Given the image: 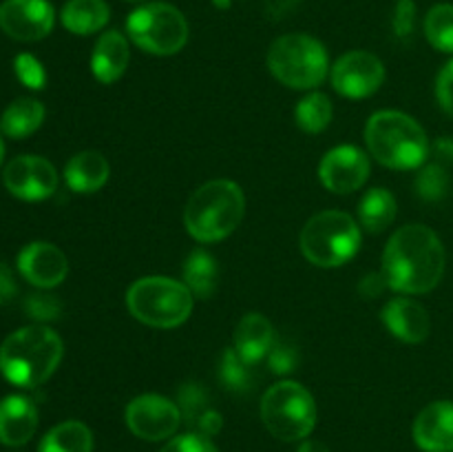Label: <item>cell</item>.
<instances>
[{
	"instance_id": "obj_1",
	"label": "cell",
	"mask_w": 453,
	"mask_h": 452,
	"mask_svg": "<svg viewBox=\"0 0 453 452\" xmlns=\"http://www.w3.org/2000/svg\"><path fill=\"white\" fill-rule=\"evenodd\" d=\"M445 260V246L429 226L407 224L389 238L380 273L392 291L423 295L438 286Z\"/></svg>"
},
{
	"instance_id": "obj_2",
	"label": "cell",
	"mask_w": 453,
	"mask_h": 452,
	"mask_svg": "<svg viewBox=\"0 0 453 452\" xmlns=\"http://www.w3.org/2000/svg\"><path fill=\"white\" fill-rule=\"evenodd\" d=\"M65 346L56 331L47 326H25L12 332L0 346V370L4 379L20 388L44 384L60 366Z\"/></svg>"
},
{
	"instance_id": "obj_3",
	"label": "cell",
	"mask_w": 453,
	"mask_h": 452,
	"mask_svg": "<svg viewBox=\"0 0 453 452\" xmlns=\"http://www.w3.org/2000/svg\"><path fill=\"white\" fill-rule=\"evenodd\" d=\"M365 144L383 167L414 171L429 158L425 129L403 111H379L367 120Z\"/></svg>"
},
{
	"instance_id": "obj_4",
	"label": "cell",
	"mask_w": 453,
	"mask_h": 452,
	"mask_svg": "<svg viewBox=\"0 0 453 452\" xmlns=\"http://www.w3.org/2000/svg\"><path fill=\"white\" fill-rule=\"evenodd\" d=\"M246 215V195L233 180H212L199 186L184 211L186 230L202 244L228 238Z\"/></svg>"
},
{
	"instance_id": "obj_5",
	"label": "cell",
	"mask_w": 453,
	"mask_h": 452,
	"mask_svg": "<svg viewBox=\"0 0 453 452\" xmlns=\"http://www.w3.org/2000/svg\"><path fill=\"white\" fill-rule=\"evenodd\" d=\"M193 292L184 282L162 277H142L128 288L127 306L135 319L153 328H175L193 313Z\"/></svg>"
},
{
	"instance_id": "obj_6",
	"label": "cell",
	"mask_w": 453,
	"mask_h": 452,
	"mask_svg": "<svg viewBox=\"0 0 453 452\" xmlns=\"http://www.w3.org/2000/svg\"><path fill=\"white\" fill-rule=\"evenodd\" d=\"M299 244L310 264L334 269L357 255L361 248V229L348 213L323 211L310 217L301 230Z\"/></svg>"
},
{
	"instance_id": "obj_7",
	"label": "cell",
	"mask_w": 453,
	"mask_h": 452,
	"mask_svg": "<svg viewBox=\"0 0 453 452\" xmlns=\"http://www.w3.org/2000/svg\"><path fill=\"white\" fill-rule=\"evenodd\" d=\"M268 66L279 82L305 91L326 80L330 58L321 40L308 34H286L270 44Z\"/></svg>"
},
{
	"instance_id": "obj_8",
	"label": "cell",
	"mask_w": 453,
	"mask_h": 452,
	"mask_svg": "<svg viewBox=\"0 0 453 452\" xmlns=\"http://www.w3.org/2000/svg\"><path fill=\"white\" fill-rule=\"evenodd\" d=\"M261 421L281 441L308 439L317 425V403L310 390L296 381H279L261 399Z\"/></svg>"
},
{
	"instance_id": "obj_9",
	"label": "cell",
	"mask_w": 453,
	"mask_h": 452,
	"mask_svg": "<svg viewBox=\"0 0 453 452\" xmlns=\"http://www.w3.org/2000/svg\"><path fill=\"white\" fill-rule=\"evenodd\" d=\"M127 34L133 43L153 56H173L188 43L184 13L168 3H149L127 18Z\"/></svg>"
},
{
	"instance_id": "obj_10",
	"label": "cell",
	"mask_w": 453,
	"mask_h": 452,
	"mask_svg": "<svg viewBox=\"0 0 453 452\" xmlns=\"http://www.w3.org/2000/svg\"><path fill=\"white\" fill-rule=\"evenodd\" d=\"M181 410L162 394H140L127 406V425L144 441H164L177 433Z\"/></svg>"
},
{
	"instance_id": "obj_11",
	"label": "cell",
	"mask_w": 453,
	"mask_h": 452,
	"mask_svg": "<svg viewBox=\"0 0 453 452\" xmlns=\"http://www.w3.org/2000/svg\"><path fill=\"white\" fill-rule=\"evenodd\" d=\"M330 78L336 93L352 100H363L374 96L385 82V66L374 53L349 51L334 62Z\"/></svg>"
},
{
	"instance_id": "obj_12",
	"label": "cell",
	"mask_w": 453,
	"mask_h": 452,
	"mask_svg": "<svg viewBox=\"0 0 453 452\" xmlns=\"http://www.w3.org/2000/svg\"><path fill=\"white\" fill-rule=\"evenodd\" d=\"M3 182L7 191L27 202H40L56 193L58 171L40 155H18L4 167Z\"/></svg>"
},
{
	"instance_id": "obj_13",
	"label": "cell",
	"mask_w": 453,
	"mask_h": 452,
	"mask_svg": "<svg viewBox=\"0 0 453 452\" xmlns=\"http://www.w3.org/2000/svg\"><path fill=\"white\" fill-rule=\"evenodd\" d=\"M56 12L49 0H4L0 4V29L20 43H35L51 34Z\"/></svg>"
},
{
	"instance_id": "obj_14",
	"label": "cell",
	"mask_w": 453,
	"mask_h": 452,
	"mask_svg": "<svg viewBox=\"0 0 453 452\" xmlns=\"http://www.w3.org/2000/svg\"><path fill=\"white\" fill-rule=\"evenodd\" d=\"M319 177L332 193H354L370 177V158L354 144L334 146L323 155Z\"/></svg>"
},
{
	"instance_id": "obj_15",
	"label": "cell",
	"mask_w": 453,
	"mask_h": 452,
	"mask_svg": "<svg viewBox=\"0 0 453 452\" xmlns=\"http://www.w3.org/2000/svg\"><path fill=\"white\" fill-rule=\"evenodd\" d=\"M18 270L38 288H53L65 282L69 273L66 255L51 242H31L18 255Z\"/></svg>"
},
{
	"instance_id": "obj_16",
	"label": "cell",
	"mask_w": 453,
	"mask_h": 452,
	"mask_svg": "<svg viewBox=\"0 0 453 452\" xmlns=\"http://www.w3.org/2000/svg\"><path fill=\"white\" fill-rule=\"evenodd\" d=\"M414 441L425 452H453V401H434L418 412Z\"/></svg>"
},
{
	"instance_id": "obj_17",
	"label": "cell",
	"mask_w": 453,
	"mask_h": 452,
	"mask_svg": "<svg viewBox=\"0 0 453 452\" xmlns=\"http://www.w3.org/2000/svg\"><path fill=\"white\" fill-rule=\"evenodd\" d=\"M383 323L394 337L407 344H420L427 339L432 331V322L423 304L410 297H394L383 308Z\"/></svg>"
},
{
	"instance_id": "obj_18",
	"label": "cell",
	"mask_w": 453,
	"mask_h": 452,
	"mask_svg": "<svg viewBox=\"0 0 453 452\" xmlns=\"http://www.w3.org/2000/svg\"><path fill=\"white\" fill-rule=\"evenodd\" d=\"M38 428V408L29 397L9 394L0 401V443L25 446Z\"/></svg>"
},
{
	"instance_id": "obj_19",
	"label": "cell",
	"mask_w": 453,
	"mask_h": 452,
	"mask_svg": "<svg viewBox=\"0 0 453 452\" xmlns=\"http://www.w3.org/2000/svg\"><path fill=\"white\" fill-rule=\"evenodd\" d=\"M128 60H131V49H128L127 35L119 31L111 29L97 38L96 47H93L91 56V69L93 75L100 80L102 84H113L127 71Z\"/></svg>"
},
{
	"instance_id": "obj_20",
	"label": "cell",
	"mask_w": 453,
	"mask_h": 452,
	"mask_svg": "<svg viewBox=\"0 0 453 452\" xmlns=\"http://www.w3.org/2000/svg\"><path fill=\"white\" fill-rule=\"evenodd\" d=\"M274 344V328L261 313L243 315L242 322L234 328V350L248 363H259L268 357Z\"/></svg>"
},
{
	"instance_id": "obj_21",
	"label": "cell",
	"mask_w": 453,
	"mask_h": 452,
	"mask_svg": "<svg viewBox=\"0 0 453 452\" xmlns=\"http://www.w3.org/2000/svg\"><path fill=\"white\" fill-rule=\"evenodd\" d=\"M109 162L97 151H80L66 162L65 182L75 193H96L109 180Z\"/></svg>"
},
{
	"instance_id": "obj_22",
	"label": "cell",
	"mask_w": 453,
	"mask_h": 452,
	"mask_svg": "<svg viewBox=\"0 0 453 452\" xmlns=\"http://www.w3.org/2000/svg\"><path fill=\"white\" fill-rule=\"evenodd\" d=\"M44 122V106L35 97H18L4 109L0 118V133L13 140L31 136Z\"/></svg>"
},
{
	"instance_id": "obj_23",
	"label": "cell",
	"mask_w": 453,
	"mask_h": 452,
	"mask_svg": "<svg viewBox=\"0 0 453 452\" xmlns=\"http://www.w3.org/2000/svg\"><path fill=\"white\" fill-rule=\"evenodd\" d=\"M62 25L78 35H88L100 31L109 22L111 12L104 0H69L62 7Z\"/></svg>"
},
{
	"instance_id": "obj_24",
	"label": "cell",
	"mask_w": 453,
	"mask_h": 452,
	"mask_svg": "<svg viewBox=\"0 0 453 452\" xmlns=\"http://www.w3.org/2000/svg\"><path fill=\"white\" fill-rule=\"evenodd\" d=\"M184 284L199 300H211L219 284V269L211 253L195 251L190 253L184 264Z\"/></svg>"
},
{
	"instance_id": "obj_25",
	"label": "cell",
	"mask_w": 453,
	"mask_h": 452,
	"mask_svg": "<svg viewBox=\"0 0 453 452\" xmlns=\"http://www.w3.org/2000/svg\"><path fill=\"white\" fill-rule=\"evenodd\" d=\"M38 452H93V434L82 421H62L44 434Z\"/></svg>"
},
{
	"instance_id": "obj_26",
	"label": "cell",
	"mask_w": 453,
	"mask_h": 452,
	"mask_svg": "<svg viewBox=\"0 0 453 452\" xmlns=\"http://www.w3.org/2000/svg\"><path fill=\"white\" fill-rule=\"evenodd\" d=\"M396 198L388 189H370L358 204L361 224L372 233H380L396 220Z\"/></svg>"
},
{
	"instance_id": "obj_27",
	"label": "cell",
	"mask_w": 453,
	"mask_h": 452,
	"mask_svg": "<svg viewBox=\"0 0 453 452\" xmlns=\"http://www.w3.org/2000/svg\"><path fill=\"white\" fill-rule=\"evenodd\" d=\"M332 115H334V106H332L330 97L321 91H312L299 100L295 109V120L305 133H321L330 127Z\"/></svg>"
},
{
	"instance_id": "obj_28",
	"label": "cell",
	"mask_w": 453,
	"mask_h": 452,
	"mask_svg": "<svg viewBox=\"0 0 453 452\" xmlns=\"http://www.w3.org/2000/svg\"><path fill=\"white\" fill-rule=\"evenodd\" d=\"M425 35L434 49L453 53V4L442 3L429 9L425 18Z\"/></svg>"
},
{
	"instance_id": "obj_29",
	"label": "cell",
	"mask_w": 453,
	"mask_h": 452,
	"mask_svg": "<svg viewBox=\"0 0 453 452\" xmlns=\"http://www.w3.org/2000/svg\"><path fill=\"white\" fill-rule=\"evenodd\" d=\"M255 363H248L234 348H226L219 363V379L233 393H246L255 384Z\"/></svg>"
},
{
	"instance_id": "obj_30",
	"label": "cell",
	"mask_w": 453,
	"mask_h": 452,
	"mask_svg": "<svg viewBox=\"0 0 453 452\" xmlns=\"http://www.w3.org/2000/svg\"><path fill=\"white\" fill-rule=\"evenodd\" d=\"M449 191V173H447V164L432 162L427 167H420L418 175H416V193L427 202H438Z\"/></svg>"
},
{
	"instance_id": "obj_31",
	"label": "cell",
	"mask_w": 453,
	"mask_h": 452,
	"mask_svg": "<svg viewBox=\"0 0 453 452\" xmlns=\"http://www.w3.org/2000/svg\"><path fill=\"white\" fill-rule=\"evenodd\" d=\"M177 406H180V410H181V419H186V424H188L190 428H193L195 421H197L199 417L206 415V412L211 410V406H208L206 390H203L199 384L181 386Z\"/></svg>"
},
{
	"instance_id": "obj_32",
	"label": "cell",
	"mask_w": 453,
	"mask_h": 452,
	"mask_svg": "<svg viewBox=\"0 0 453 452\" xmlns=\"http://www.w3.org/2000/svg\"><path fill=\"white\" fill-rule=\"evenodd\" d=\"M25 313L35 322H53L60 317L62 304L58 297L47 295V292H34L25 300Z\"/></svg>"
},
{
	"instance_id": "obj_33",
	"label": "cell",
	"mask_w": 453,
	"mask_h": 452,
	"mask_svg": "<svg viewBox=\"0 0 453 452\" xmlns=\"http://www.w3.org/2000/svg\"><path fill=\"white\" fill-rule=\"evenodd\" d=\"M296 363H299V353H296L295 346L286 339L274 341L268 353L270 370L277 372V375H290L296 368Z\"/></svg>"
},
{
	"instance_id": "obj_34",
	"label": "cell",
	"mask_w": 453,
	"mask_h": 452,
	"mask_svg": "<svg viewBox=\"0 0 453 452\" xmlns=\"http://www.w3.org/2000/svg\"><path fill=\"white\" fill-rule=\"evenodd\" d=\"M16 66V75L25 87L29 89H42L47 74H44V66L40 65L38 58H34L31 53H20L13 62Z\"/></svg>"
},
{
	"instance_id": "obj_35",
	"label": "cell",
	"mask_w": 453,
	"mask_h": 452,
	"mask_svg": "<svg viewBox=\"0 0 453 452\" xmlns=\"http://www.w3.org/2000/svg\"><path fill=\"white\" fill-rule=\"evenodd\" d=\"M159 452H217V448L212 446L211 439L203 437V434L186 433L171 439Z\"/></svg>"
},
{
	"instance_id": "obj_36",
	"label": "cell",
	"mask_w": 453,
	"mask_h": 452,
	"mask_svg": "<svg viewBox=\"0 0 453 452\" xmlns=\"http://www.w3.org/2000/svg\"><path fill=\"white\" fill-rule=\"evenodd\" d=\"M436 100L441 109L453 118V60L447 62L436 78Z\"/></svg>"
},
{
	"instance_id": "obj_37",
	"label": "cell",
	"mask_w": 453,
	"mask_h": 452,
	"mask_svg": "<svg viewBox=\"0 0 453 452\" xmlns=\"http://www.w3.org/2000/svg\"><path fill=\"white\" fill-rule=\"evenodd\" d=\"M416 7L411 0H398L396 12H394V31L398 38H407L414 31Z\"/></svg>"
},
{
	"instance_id": "obj_38",
	"label": "cell",
	"mask_w": 453,
	"mask_h": 452,
	"mask_svg": "<svg viewBox=\"0 0 453 452\" xmlns=\"http://www.w3.org/2000/svg\"><path fill=\"white\" fill-rule=\"evenodd\" d=\"M385 288H388V282H385L383 273L365 275V277L361 279V284H358V292H361L365 300H374V297H379Z\"/></svg>"
},
{
	"instance_id": "obj_39",
	"label": "cell",
	"mask_w": 453,
	"mask_h": 452,
	"mask_svg": "<svg viewBox=\"0 0 453 452\" xmlns=\"http://www.w3.org/2000/svg\"><path fill=\"white\" fill-rule=\"evenodd\" d=\"M16 292H18V284H16V277H13L12 269L0 261V306L9 304V301L16 297Z\"/></svg>"
},
{
	"instance_id": "obj_40",
	"label": "cell",
	"mask_w": 453,
	"mask_h": 452,
	"mask_svg": "<svg viewBox=\"0 0 453 452\" xmlns=\"http://www.w3.org/2000/svg\"><path fill=\"white\" fill-rule=\"evenodd\" d=\"M265 12L270 13V18L279 20V18H286L292 9L299 4V0H264Z\"/></svg>"
},
{
	"instance_id": "obj_41",
	"label": "cell",
	"mask_w": 453,
	"mask_h": 452,
	"mask_svg": "<svg viewBox=\"0 0 453 452\" xmlns=\"http://www.w3.org/2000/svg\"><path fill=\"white\" fill-rule=\"evenodd\" d=\"M434 155H436V162L451 164L453 162V137H441V140L434 144Z\"/></svg>"
},
{
	"instance_id": "obj_42",
	"label": "cell",
	"mask_w": 453,
	"mask_h": 452,
	"mask_svg": "<svg viewBox=\"0 0 453 452\" xmlns=\"http://www.w3.org/2000/svg\"><path fill=\"white\" fill-rule=\"evenodd\" d=\"M296 452H330V450H327L326 443L314 441V439H305V441L301 443L299 450H296Z\"/></svg>"
},
{
	"instance_id": "obj_43",
	"label": "cell",
	"mask_w": 453,
	"mask_h": 452,
	"mask_svg": "<svg viewBox=\"0 0 453 452\" xmlns=\"http://www.w3.org/2000/svg\"><path fill=\"white\" fill-rule=\"evenodd\" d=\"M4 158V142H3V133H0V164H3Z\"/></svg>"
},
{
	"instance_id": "obj_44",
	"label": "cell",
	"mask_w": 453,
	"mask_h": 452,
	"mask_svg": "<svg viewBox=\"0 0 453 452\" xmlns=\"http://www.w3.org/2000/svg\"><path fill=\"white\" fill-rule=\"evenodd\" d=\"M217 7H230V0H215Z\"/></svg>"
},
{
	"instance_id": "obj_45",
	"label": "cell",
	"mask_w": 453,
	"mask_h": 452,
	"mask_svg": "<svg viewBox=\"0 0 453 452\" xmlns=\"http://www.w3.org/2000/svg\"><path fill=\"white\" fill-rule=\"evenodd\" d=\"M128 3H140V0H128Z\"/></svg>"
}]
</instances>
